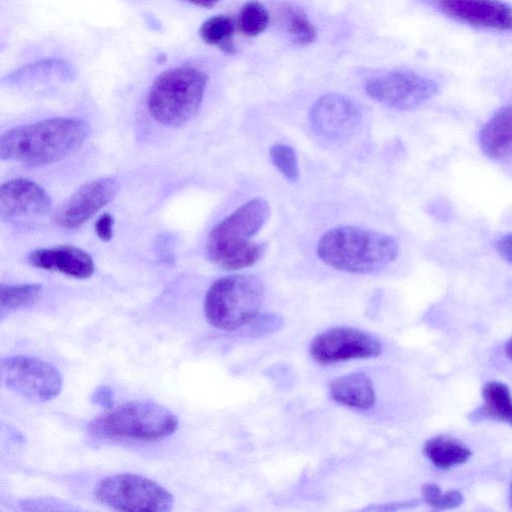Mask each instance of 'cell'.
Wrapping results in <instances>:
<instances>
[{"label": "cell", "mask_w": 512, "mask_h": 512, "mask_svg": "<svg viewBox=\"0 0 512 512\" xmlns=\"http://www.w3.org/2000/svg\"><path fill=\"white\" fill-rule=\"evenodd\" d=\"M78 118H50L12 128L0 138V158L28 165L60 161L76 152L89 135Z\"/></svg>", "instance_id": "6da1fadb"}, {"label": "cell", "mask_w": 512, "mask_h": 512, "mask_svg": "<svg viewBox=\"0 0 512 512\" xmlns=\"http://www.w3.org/2000/svg\"><path fill=\"white\" fill-rule=\"evenodd\" d=\"M269 203L261 197L248 200L217 223L209 232L205 251L207 258L225 270L253 266L264 255L266 244L253 242L266 223Z\"/></svg>", "instance_id": "7a4b0ae2"}, {"label": "cell", "mask_w": 512, "mask_h": 512, "mask_svg": "<svg viewBox=\"0 0 512 512\" xmlns=\"http://www.w3.org/2000/svg\"><path fill=\"white\" fill-rule=\"evenodd\" d=\"M398 251L394 237L350 225L326 231L316 247L322 262L336 270L354 274L382 269L396 259Z\"/></svg>", "instance_id": "3957f363"}, {"label": "cell", "mask_w": 512, "mask_h": 512, "mask_svg": "<svg viewBox=\"0 0 512 512\" xmlns=\"http://www.w3.org/2000/svg\"><path fill=\"white\" fill-rule=\"evenodd\" d=\"M207 75L197 67L181 65L160 73L150 86L147 107L151 116L167 127H181L198 112Z\"/></svg>", "instance_id": "277c9868"}, {"label": "cell", "mask_w": 512, "mask_h": 512, "mask_svg": "<svg viewBox=\"0 0 512 512\" xmlns=\"http://www.w3.org/2000/svg\"><path fill=\"white\" fill-rule=\"evenodd\" d=\"M263 297V285L255 276L232 274L221 277L206 293L205 318L219 330L235 331L256 319Z\"/></svg>", "instance_id": "5b68a950"}, {"label": "cell", "mask_w": 512, "mask_h": 512, "mask_svg": "<svg viewBox=\"0 0 512 512\" xmlns=\"http://www.w3.org/2000/svg\"><path fill=\"white\" fill-rule=\"evenodd\" d=\"M178 419L168 408L151 401L124 403L98 416L89 432L105 439L155 441L172 435Z\"/></svg>", "instance_id": "8992f818"}, {"label": "cell", "mask_w": 512, "mask_h": 512, "mask_svg": "<svg viewBox=\"0 0 512 512\" xmlns=\"http://www.w3.org/2000/svg\"><path fill=\"white\" fill-rule=\"evenodd\" d=\"M96 499L118 511L164 512L173 508V495L144 476L123 473L102 479L95 488Z\"/></svg>", "instance_id": "52a82bcc"}, {"label": "cell", "mask_w": 512, "mask_h": 512, "mask_svg": "<svg viewBox=\"0 0 512 512\" xmlns=\"http://www.w3.org/2000/svg\"><path fill=\"white\" fill-rule=\"evenodd\" d=\"M2 383L11 391L30 400H52L61 392L60 371L47 361L30 356L3 358L0 364Z\"/></svg>", "instance_id": "ba28073f"}, {"label": "cell", "mask_w": 512, "mask_h": 512, "mask_svg": "<svg viewBox=\"0 0 512 512\" xmlns=\"http://www.w3.org/2000/svg\"><path fill=\"white\" fill-rule=\"evenodd\" d=\"M381 351V342L375 336L346 326L332 327L320 332L309 345L311 357L321 365L374 358Z\"/></svg>", "instance_id": "9c48e42d"}, {"label": "cell", "mask_w": 512, "mask_h": 512, "mask_svg": "<svg viewBox=\"0 0 512 512\" xmlns=\"http://www.w3.org/2000/svg\"><path fill=\"white\" fill-rule=\"evenodd\" d=\"M365 91L371 99L386 107L408 110L435 96L438 85L412 71H392L367 81Z\"/></svg>", "instance_id": "30bf717a"}, {"label": "cell", "mask_w": 512, "mask_h": 512, "mask_svg": "<svg viewBox=\"0 0 512 512\" xmlns=\"http://www.w3.org/2000/svg\"><path fill=\"white\" fill-rule=\"evenodd\" d=\"M362 114L349 97L329 93L318 98L309 112V122L314 133L326 141L350 138L359 128Z\"/></svg>", "instance_id": "8fae6325"}, {"label": "cell", "mask_w": 512, "mask_h": 512, "mask_svg": "<svg viewBox=\"0 0 512 512\" xmlns=\"http://www.w3.org/2000/svg\"><path fill=\"white\" fill-rule=\"evenodd\" d=\"M118 189V182L110 177L87 182L59 208L55 215L57 224L67 229L83 225L113 200Z\"/></svg>", "instance_id": "7c38bea8"}, {"label": "cell", "mask_w": 512, "mask_h": 512, "mask_svg": "<svg viewBox=\"0 0 512 512\" xmlns=\"http://www.w3.org/2000/svg\"><path fill=\"white\" fill-rule=\"evenodd\" d=\"M50 196L36 182L27 178L11 179L0 188V215L2 219L43 216L50 212Z\"/></svg>", "instance_id": "4fadbf2b"}, {"label": "cell", "mask_w": 512, "mask_h": 512, "mask_svg": "<svg viewBox=\"0 0 512 512\" xmlns=\"http://www.w3.org/2000/svg\"><path fill=\"white\" fill-rule=\"evenodd\" d=\"M446 15L484 28L512 30V8L499 0H434Z\"/></svg>", "instance_id": "5bb4252c"}, {"label": "cell", "mask_w": 512, "mask_h": 512, "mask_svg": "<svg viewBox=\"0 0 512 512\" xmlns=\"http://www.w3.org/2000/svg\"><path fill=\"white\" fill-rule=\"evenodd\" d=\"M28 262L33 267L60 272L78 279L90 277L95 270L92 257L86 251L71 245L33 250L28 254Z\"/></svg>", "instance_id": "9a60e30c"}, {"label": "cell", "mask_w": 512, "mask_h": 512, "mask_svg": "<svg viewBox=\"0 0 512 512\" xmlns=\"http://www.w3.org/2000/svg\"><path fill=\"white\" fill-rule=\"evenodd\" d=\"M329 394L337 403L357 410H368L376 401L372 380L361 372L334 378L329 383Z\"/></svg>", "instance_id": "2e32d148"}, {"label": "cell", "mask_w": 512, "mask_h": 512, "mask_svg": "<svg viewBox=\"0 0 512 512\" xmlns=\"http://www.w3.org/2000/svg\"><path fill=\"white\" fill-rule=\"evenodd\" d=\"M479 144L489 158L512 157V106L499 109L481 128Z\"/></svg>", "instance_id": "e0dca14e"}, {"label": "cell", "mask_w": 512, "mask_h": 512, "mask_svg": "<svg viewBox=\"0 0 512 512\" xmlns=\"http://www.w3.org/2000/svg\"><path fill=\"white\" fill-rule=\"evenodd\" d=\"M423 452L435 467L442 470L463 464L472 456L465 444L447 435H437L427 440Z\"/></svg>", "instance_id": "ac0fdd59"}, {"label": "cell", "mask_w": 512, "mask_h": 512, "mask_svg": "<svg viewBox=\"0 0 512 512\" xmlns=\"http://www.w3.org/2000/svg\"><path fill=\"white\" fill-rule=\"evenodd\" d=\"M72 67L60 59H44L26 64L12 72L7 80L12 84H22L50 78L66 79L72 76Z\"/></svg>", "instance_id": "d6986e66"}, {"label": "cell", "mask_w": 512, "mask_h": 512, "mask_svg": "<svg viewBox=\"0 0 512 512\" xmlns=\"http://www.w3.org/2000/svg\"><path fill=\"white\" fill-rule=\"evenodd\" d=\"M482 412L490 419L512 426V396L508 386L500 381H489L482 388Z\"/></svg>", "instance_id": "ffe728a7"}, {"label": "cell", "mask_w": 512, "mask_h": 512, "mask_svg": "<svg viewBox=\"0 0 512 512\" xmlns=\"http://www.w3.org/2000/svg\"><path fill=\"white\" fill-rule=\"evenodd\" d=\"M234 32L233 20L225 15H216L203 22L199 29L202 40L213 46H218L224 52H234L232 35Z\"/></svg>", "instance_id": "44dd1931"}, {"label": "cell", "mask_w": 512, "mask_h": 512, "mask_svg": "<svg viewBox=\"0 0 512 512\" xmlns=\"http://www.w3.org/2000/svg\"><path fill=\"white\" fill-rule=\"evenodd\" d=\"M41 291L42 286L37 283L2 285L0 289L1 314L34 303L39 298Z\"/></svg>", "instance_id": "7402d4cb"}, {"label": "cell", "mask_w": 512, "mask_h": 512, "mask_svg": "<svg viewBox=\"0 0 512 512\" xmlns=\"http://www.w3.org/2000/svg\"><path fill=\"white\" fill-rule=\"evenodd\" d=\"M284 26L294 43L307 45L315 41L317 31L307 15L297 7H285L282 13Z\"/></svg>", "instance_id": "603a6c76"}, {"label": "cell", "mask_w": 512, "mask_h": 512, "mask_svg": "<svg viewBox=\"0 0 512 512\" xmlns=\"http://www.w3.org/2000/svg\"><path fill=\"white\" fill-rule=\"evenodd\" d=\"M269 23V14L257 1L244 4L238 17V26L247 36H256L263 32Z\"/></svg>", "instance_id": "cb8c5ba5"}, {"label": "cell", "mask_w": 512, "mask_h": 512, "mask_svg": "<svg viewBox=\"0 0 512 512\" xmlns=\"http://www.w3.org/2000/svg\"><path fill=\"white\" fill-rule=\"evenodd\" d=\"M270 157L274 166L288 181L295 182L298 179V159L292 147L274 144L270 148Z\"/></svg>", "instance_id": "d4e9b609"}, {"label": "cell", "mask_w": 512, "mask_h": 512, "mask_svg": "<svg viewBox=\"0 0 512 512\" xmlns=\"http://www.w3.org/2000/svg\"><path fill=\"white\" fill-rule=\"evenodd\" d=\"M424 501L436 509H451L461 505L463 497L460 492L450 490L443 492L436 484L427 483L422 486Z\"/></svg>", "instance_id": "484cf974"}, {"label": "cell", "mask_w": 512, "mask_h": 512, "mask_svg": "<svg viewBox=\"0 0 512 512\" xmlns=\"http://www.w3.org/2000/svg\"><path fill=\"white\" fill-rule=\"evenodd\" d=\"M114 219L109 213L102 214L95 222V232L102 241H109L113 236Z\"/></svg>", "instance_id": "4316f807"}, {"label": "cell", "mask_w": 512, "mask_h": 512, "mask_svg": "<svg viewBox=\"0 0 512 512\" xmlns=\"http://www.w3.org/2000/svg\"><path fill=\"white\" fill-rule=\"evenodd\" d=\"M114 395L108 386H99L91 396V402L106 409L113 407Z\"/></svg>", "instance_id": "83f0119b"}, {"label": "cell", "mask_w": 512, "mask_h": 512, "mask_svg": "<svg viewBox=\"0 0 512 512\" xmlns=\"http://www.w3.org/2000/svg\"><path fill=\"white\" fill-rule=\"evenodd\" d=\"M496 250L505 261L512 264V232L503 235L497 240Z\"/></svg>", "instance_id": "f1b7e54d"}, {"label": "cell", "mask_w": 512, "mask_h": 512, "mask_svg": "<svg viewBox=\"0 0 512 512\" xmlns=\"http://www.w3.org/2000/svg\"><path fill=\"white\" fill-rule=\"evenodd\" d=\"M185 2H188L190 4L200 6V7H212L214 6L219 0H183Z\"/></svg>", "instance_id": "f546056e"}, {"label": "cell", "mask_w": 512, "mask_h": 512, "mask_svg": "<svg viewBox=\"0 0 512 512\" xmlns=\"http://www.w3.org/2000/svg\"><path fill=\"white\" fill-rule=\"evenodd\" d=\"M505 354L512 361V338L507 342L505 346Z\"/></svg>", "instance_id": "4dcf8cb0"}, {"label": "cell", "mask_w": 512, "mask_h": 512, "mask_svg": "<svg viewBox=\"0 0 512 512\" xmlns=\"http://www.w3.org/2000/svg\"><path fill=\"white\" fill-rule=\"evenodd\" d=\"M511 496H512V484H511Z\"/></svg>", "instance_id": "1f68e13d"}]
</instances>
